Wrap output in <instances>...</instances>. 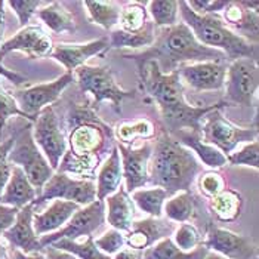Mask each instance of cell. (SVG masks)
<instances>
[{"instance_id":"42","label":"cell","mask_w":259,"mask_h":259,"mask_svg":"<svg viewBox=\"0 0 259 259\" xmlns=\"http://www.w3.org/2000/svg\"><path fill=\"white\" fill-rule=\"evenodd\" d=\"M199 190L200 193L209 199L218 196L227 188L225 180L222 178V175L218 172H204L201 174L199 178Z\"/></svg>"},{"instance_id":"38","label":"cell","mask_w":259,"mask_h":259,"mask_svg":"<svg viewBox=\"0 0 259 259\" xmlns=\"http://www.w3.org/2000/svg\"><path fill=\"white\" fill-rule=\"evenodd\" d=\"M174 243L180 247L184 252H190L194 250L196 247H199L200 244H203L201 234L200 231L193 225V224H181L180 227L174 231Z\"/></svg>"},{"instance_id":"39","label":"cell","mask_w":259,"mask_h":259,"mask_svg":"<svg viewBox=\"0 0 259 259\" xmlns=\"http://www.w3.org/2000/svg\"><path fill=\"white\" fill-rule=\"evenodd\" d=\"M12 116H18V117H22V119H27L30 123H34V120L28 117L27 114H24L18 108L14 97L3 88L2 77H0V137H2V131L5 127L6 121L11 119Z\"/></svg>"},{"instance_id":"53","label":"cell","mask_w":259,"mask_h":259,"mask_svg":"<svg viewBox=\"0 0 259 259\" xmlns=\"http://www.w3.org/2000/svg\"><path fill=\"white\" fill-rule=\"evenodd\" d=\"M204 259H227V258L221 256V255H218V253H215V252H209V253L206 255V258H204Z\"/></svg>"},{"instance_id":"16","label":"cell","mask_w":259,"mask_h":259,"mask_svg":"<svg viewBox=\"0 0 259 259\" xmlns=\"http://www.w3.org/2000/svg\"><path fill=\"white\" fill-rule=\"evenodd\" d=\"M121 157V174L126 184V191L132 193L148 184V161L153 153L150 142H145L140 148H132L123 144L116 145Z\"/></svg>"},{"instance_id":"47","label":"cell","mask_w":259,"mask_h":259,"mask_svg":"<svg viewBox=\"0 0 259 259\" xmlns=\"http://www.w3.org/2000/svg\"><path fill=\"white\" fill-rule=\"evenodd\" d=\"M41 253H43V256L46 259H79L76 258L74 255L68 253V252H64V250H60V249H55V247H52V246L43 247Z\"/></svg>"},{"instance_id":"46","label":"cell","mask_w":259,"mask_h":259,"mask_svg":"<svg viewBox=\"0 0 259 259\" xmlns=\"http://www.w3.org/2000/svg\"><path fill=\"white\" fill-rule=\"evenodd\" d=\"M18 212H20V209H17V207L0 204V236L14 225Z\"/></svg>"},{"instance_id":"50","label":"cell","mask_w":259,"mask_h":259,"mask_svg":"<svg viewBox=\"0 0 259 259\" xmlns=\"http://www.w3.org/2000/svg\"><path fill=\"white\" fill-rule=\"evenodd\" d=\"M12 258L14 259H46L43 253H33V255H25L20 250H12Z\"/></svg>"},{"instance_id":"45","label":"cell","mask_w":259,"mask_h":259,"mask_svg":"<svg viewBox=\"0 0 259 259\" xmlns=\"http://www.w3.org/2000/svg\"><path fill=\"white\" fill-rule=\"evenodd\" d=\"M187 5L197 15H210V14H218L220 11H224L227 8L228 2H225V0H193V2H187Z\"/></svg>"},{"instance_id":"1","label":"cell","mask_w":259,"mask_h":259,"mask_svg":"<svg viewBox=\"0 0 259 259\" xmlns=\"http://www.w3.org/2000/svg\"><path fill=\"white\" fill-rule=\"evenodd\" d=\"M141 88L145 91L156 104L159 105L161 117L169 127V134L177 131H193L200 132V124L203 117L227 105L225 102H218L207 107L190 105L184 95V84L181 81L178 71L161 73L157 62L147 61L138 65Z\"/></svg>"},{"instance_id":"2","label":"cell","mask_w":259,"mask_h":259,"mask_svg":"<svg viewBox=\"0 0 259 259\" xmlns=\"http://www.w3.org/2000/svg\"><path fill=\"white\" fill-rule=\"evenodd\" d=\"M70 148L65 151L58 169L74 174L80 180H94V172L104 156L113 150V131L92 111L77 108L68 116Z\"/></svg>"},{"instance_id":"20","label":"cell","mask_w":259,"mask_h":259,"mask_svg":"<svg viewBox=\"0 0 259 259\" xmlns=\"http://www.w3.org/2000/svg\"><path fill=\"white\" fill-rule=\"evenodd\" d=\"M175 231L172 222L157 220V218H145L132 224L131 230L124 236V243L131 249L147 250L159 240L169 237Z\"/></svg>"},{"instance_id":"48","label":"cell","mask_w":259,"mask_h":259,"mask_svg":"<svg viewBox=\"0 0 259 259\" xmlns=\"http://www.w3.org/2000/svg\"><path fill=\"white\" fill-rule=\"evenodd\" d=\"M0 77L8 79L9 81H12L14 84H17V86H20V84H22V83H25V81H27V77L21 76V74H18V73L12 71V70H8L6 67H3V64H2V62H0Z\"/></svg>"},{"instance_id":"18","label":"cell","mask_w":259,"mask_h":259,"mask_svg":"<svg viewBox=\"0 0 259 259\" xmlns=\"http://www.w3.org/2000/svg\"><path fill=\"white\" fill-rule=\"evenodd\" d=\"M33 204H27L21 207L14 225L5 231L2 236L14 247V250H20L25 255L41 253L43 247L40 244V239L34 233L33 228V215H34Z\"/></svg>"},{"instance_id":"43","label":"cell","mask_w":259,"mask_h":259,"mask_svg":"<svg viewBox=\"0 0 259 259\" xmlns=\"http://www.w3.org/2000/svg\"><path fill=\"white\" fill-rule=\"evenodd\" d=\"M14 141H15V135H12L11 138H8L0 144V196L11 178V172H12V164L9 163L8 156L12 150Z\"/></svg>"},{"instance_id":"27","label":"cell","mask_w":259,"mask_h":259,"mask_svg":"<svg viewBox=\"0 0 259 259\" xmlns=\"http://www.w3.org/2000/svg\"><path fill=\"white\" fill-rule=\"evenodd\" d=\"M209 209L220 222H234L241 215L243 197L239 191L225 188L218 196L209 200Z\"/></svg>"},{"instance_id":"44","label":"cell","mask_w":259,"mask_h":259,"mask_svg":"<svg viewBox=\"0 0 259 259\" xmlns=\"http://www.w3.org/2000/svg\"><path fill=\"white\" fill-rule=\"evenodd\" d=\"M6 5H8L9 8H12V11L17 14L18 20H20L21 25L25 27L27 22L30 21V18L37 12V9H39L41 5H45V3H43V2H37V0H34V2L14 0V2H8Z\"/></svg>"},{"instance_id":"13","label":"cell","mask_w":259,"mask_h":259,"mask_svg":"<svg viewBox=\"0 0 259 259\" xmlns=\"http://www.w3.org/2000/svg\"><path fill=\"white\" fill-rule=\"evenodd\" d=\"M71 81H73V73L67 71L65 74H62L61 77L55 79L54 81L41 83V84H36V86L27 88V89L15 91L11 95L14 97L18 108L24 114L36 120L40 111L45 107H49L51 104H54L58 100L61 94L65 91V88L68 84H71Z\"/></svg>"},{"instance_id":"51","label":"cell","mask_w":259,"mask_h":259,"mask_svg":"<svg viewBox=\"0 0 259 259\" xmlns=\"http://www.w3.org/2000/svg\"><path fill=\"white\" fill-rule=\"evenodd\" d=\"M5 6H6V2L0 0V45L5 36Z\"/></svg>"},{"instance_id":"49","label":"cell","mask_w":259,"mask_h":259,"mask_svg":"<svg viewBox=\"0 0 259 259\" xmlns=\"http://www.w3.org/2000/svg\"><path fill=\"white\" fill-rule=\"evenodd\" d=\"M142 256H144V252H142V250H137V249L127 247V249H121V250H119V252L114 255V258L113 259H142Z\"/></svg>"},{"instance_id":"26","label":"cell","mask_w":259,"mask_h":259,"mask_svg":"<svg viewBox=\"0 0 259 259\" xmlns=\"http://www.w3.org/2000/svg\"><path fill=\"white\" fill-rule=\"evenodd\" d=\"M123 174H121V161L117 147L114 145L108 159L105 160L98 172L97 185V200L104 201L108 196L114 194L121 185Z\"/></svg>"},{"instance_id":"21","label":"cell","mask_w":259,"mask_h":259,"mask_svg":"<svg viewBox=\"0 0 259 259\" xmlns=\"http://www.w3.org/2000/svg\"><path fill=\"white\" fill-rule=\"evenodd\" d=\"M107 49H108L107 37L94 40L89 43H80V45L58 43L57 46H54L51 57L58 61L61 65H64L68 73H73V70L84 65V62L89 58L100 55L101 52Z\"/></svg>"},{"instance_id":"8","label":"cell","mask_w":259,"mask_h":259,"mask_svg":"<svg viewBox=\"0 0 259 259\" xmlns=\"http://www.w3.org/2000/svg\"><path fill=\"white\" fill-rule=\"evenodd\" d=\"M77 76V83L81 92L91 94L95 100V104L104 101H110L113 108L120 113V104L127 98H134V91H123L113 77L110 67H94V65H81L74 70Z\"/></svg>"},{"instance_id":"11","label":"cell","mask_w":259,"mask_h":259,"mask_svg":"<svg viewBox=\"0 0 259 259\" xmlns=\"http://www.w3.org/2000/svg\"><path fill=\"white\" fill-rule=\"evenodd\" d=\"M33 140L54 170L58 169L67 151V140L61 131L60 119L52 105L45 107L34 120Z\"/></svg>"},{"instance_id":"15","label":"cell","mask_w":259,"mask_h":259,"mask_svg":"<svg viewBox=\"0 0 259 259\" xmlns=\"http://www.w3.org/2000/svg\"><path fill=\"white\" fill-rule=\"evenodd\" d=\"M203 246L227 259H256L258 249L252 240L233 231L209 227Z\"/></svg>"},{"instance_id":"37","label":"cell","mask_w":259,"mask_h":259,"mask_svg":"<svg viewBox=\"0 0 259 259\" xmlns=\"http://www.w3.org/2000/svg\"><path fill=\"white\" fill-rule=\"evenodd\" d=\"M147 5L156 27H172L178 22L180 2H148Z\"/></svg>"},{"instance_id":"31","label":"cell","mask_w":259,"mask_h":259,"mask_svg":"<svg viewBox=\"0 0 259 259\" xmlns=\"http://www.w3.org/2000/svg\"><path fill=\"white\" fill-rule=\"evenodd\" d=\"M156 39L154 33V24L150 22L140 33H126L123 30H114L110 34L108 40V49L110 48H131V49H140L145 46H151Z\"/></svg>"},{"instance_id":"4","label":"cell","mask_w":259,"mask_h":259,"mask_svg":"<svg viewBox=\"0 0 259 259\" xmlns=\"http://www.w3.org/2000/svg\"><path fill=\"white\" fill-rule=\"evenodd\" d=\"M200 172L201 166L193 151L163 131L148 161V182L163 188L167 197H172L182 191H190Z\"/></svg>"},{"instance_id":"17","label":"cell","mask_w":259,"mask_h":259,"mask_svg":"<svg viewBox=\"0 0 259 259\" xmlns=\"http://www.w3.org/2000/svg\"><path fill=\"white\" fill-rule=\"evenodd\" d=\"M178 76L191 89L199 92L220 91L225 84L227 77V64L225 62H194L182 64L177 68Z\"/></svg>"},{"instance_id":"36","label":"cell","mask_w":259,"mask_h":259,"mask_svg":"<svg viewBox=\"0 0 259 259\" xmlns=\"http://www.w3.org/2000/svg\"><path fill=\"white\" fill-rule=\"evenodd\" d=\"M91 20L105 30H111L119 24L121 8L116 2H84Z\"/></svg>"},{"instance_id":"5","label":"cell","mask_w":259,"mask_h":259,"mask_svg":"<svg viewBox=\"0 0 259 259\" xmlns=\"http://www.w3.org/2000/svg\"><path fill=\"white\" fill-rule=\"evenodd\" d=\"M180 11L184 24L191 30L200 45L218 49L225 54L227 60L250 58L258 61V48L255 43L240 37L225 25L218 14L197 15L190 9L187 2H180Z\"/></svg>"},{"instance_id":"12","label":"cell","mask_w":259,"mask_h":259,"mask_svg":"<svg viewBox=\"0 0 259 259\" xmlns=\"http://www.w3.org/2000/svg\"><path fill=\"white\" fill-rule=\"evenodd\" d=\"M48 200L73 201L79 206H88L97 200V185L91 180H74L67 174H54L48 181L37 199L31 204L33 207L43 204Z\"/></svg>"},{"instance_id":"40","label":"cell","mask_w":259,"mask_h":259,"mask_svg":"<svg viewBox=\"0 0 259 259\" xmlns=\"http://www.w3.org/2000/svg\"><path fill=\"white\" fill-rule=\"evenodd\" d=\"M227 161L233 166H249L253 169L259 167V144L258 140L246 144L240 151H236L227 157Z\"/></svg>"},{"instance_id":"22","label":"cell","mask_w":259,"mask_h":259,"mask_svg":"<svg viewBox=\"0 0 259 259\" xmlns=\"http://www.w3.org/2000/svg\"><path fill=\"white\" fill-rule=\"evenodd\" d=\"M80 209L79 204L73 201L54 200V203L41 213L33 215V228L37 237L51 234L62 228L70 218Z\"/></svg>"},{"instance_id":"7","label":"cell","mask_w":259,"mask_h":259,"mask_svg":"<svg viewBox=\"0 0 259 259\" xmlns=\"http://www.w3.org/2000/svg\"><path fill=\"white\" fill-rule=\"evenodd\" d=\"M200 132H203V141L206 144L215 147L227 157L234 153L239 144H249L258 140V129L240 127L231 123L221 114V108L207 113L203 117Z\"/></svg>"},{"instance_id":"3","label":"cell","mask_w":259,"mask_h":259,"mask_svg":"<svg viewBox=\"0 0 259 259\" xmlns=\"http://www.w3.org/2000/svg\"><path fill=\"white\" fill-rule=\"evenodd\" d=\"M124 58L134 60L138 65L154 61L161 73H172L182 64L194 62H225L227 57L218 49L200 45L191 30L184 24H175L156 34L151 46L137 54H124Z\"/></svg>"},{"instance_id":"10","label":"cell","mask_w":259,"mask_h":259,"mask_svg":"<svg viewBox=\"0 0 259 259\" xmlns=\"http://www.w3.org/2000/svg\"><path fill=\"white\" fill-rule=\"evenodd\" d=\"M105 224V203L95 200L88 206L80 207L70 218V221L55 233L40 237L41 247H48L61 239L80 240L84 237H94Z\"/></svg>"},{"instance_id":"28","label":"cell","mask_w":259,"mask_h":259,"mask_svg":"<svg viewBox=\"0 0 259 259\" xmlns=\"http://www.w3.org/2000/svg\"><path fill=\"white\" fill-rule=\"evenodd\" d=\"M209 252L210 250L206 249L203 244H200L194 250L184 252L174 243L170 237H166L159 240L147 250H144L142 259H204Z\"/></svg>"},{"instance_id":"34","label":"cell","mask_w":259,"mask_h":259,"mask_svg":"<svg viewBox=\"0 0 259 259\" xmlns=\"http://www.w3.org/2000/svg\"><path fill=\"white\" fill-rule=\"evenodd\" d=\"M132 199L138 204V207L142 212L150 215V218L160 220L161 215H163V204L167 199V193L163 188L153 187V188H148V190L134 191Z\"/></svg>"},{"instance_id":"30","label":"cell","mask_w":259,"mask_h":259,"mask_svg":"<svg viewBox=\"0 0 259 259\" xmlns=\"http://www.w3.org/2000/svg\"><path fill=\"white\" fill-rule=\"evenodd\" d=\"M114 135L119 140V144L131 147L135 140H150L156 135L154 124L148 119H137V120H124L119 123L114 129Z\"/></svg>"},{"instance_id":"23","label":"cell","mask_w":259,"mask_h":259,"mask_svg":"<svg viewBox=\"0 0 259 259\" xmlns=\"http://www.w3.org/2000/svg\"><path fill=\"white\" fill-rule=\"evenodd\" d=\"M105 203V221L121 233H127L134 224L135 217V204L129 197V193L123 185L119 190L104 200Z\"/></svg>"},{"instance_id":"14","label":"cell","mask_w":259,"mask_h":259,"mask_svg":"<svg viewBox=\"0 0 259 259\" xmlns=\"http://www.w3.org/2000/svg\"><path fill=\"white\" fill-rule=\"evenodd\" d=\"M54 43L41 25H25L17 34L0 45V62L9 52H22L28 58L51 57Z\"/></svg>"},{"instance_id":"19","label":"cell","mask_w":259,"mask_h":259,"mask_svg":"<svg viewBox=\"0 0 259 259\" xmlns=\"http://www.w3.org/2000/svg\"><path fill=\"white\" fill-rule=\"evenodd\" d=\"M258 3L253 2H228L224 9L225 25L233 27L234 33L249 43L258 41Z\"/></svg>"},{"instance_id":"33","label":"cell","mask_w":259,"mask_h":259,"mask_svg":"<svg viewBox=\"0 0 259 259\" xmlns=\"http://www.w3.org/2000/svg\"><path fill=\"white\" fill-rule=\"evenodd\" d=\"M51 246L64 252H68L79 259H111L95 246L94 237H84L83 240L61 239Z\"/></svg>"},{"instance_id":"6","label":"cell","mask_w":259,"mask_h":259,"mask_svg":"<svg viewBox=\"0 0 259 259\" xmlns=\"http://www.w3.org/2000/svg\"><path fill=\"white\" fill-rule=\"evenodd\" d=\"M14 135L15 141L8 160L11 164L18 166L24 170L27 180L40 196L43 185L54 175V169L33 140V123H27Z\"/></svg>"},{"instance_id":"25","label":"cell","mask_w":259,"mask_h":259,"mask_svg":"<svg viewBox=\"0 0 259 259\" xmlns=\"http://www.w3.org/2000/svg\"><path fill=\"white\" fill-rule=\"evenodd\" d=\"M175 140L184 147H187L190 151L196 153L200 157V160L210 169H220L222 166H225L227 156H224L220 150H217L215 147L206 144L204 141L200 138V132H193V131H177L174 134H170Z\"/></svg>"},{"instance_id":"29","label":"cell","mask_w":259,"mask_h":259,"mask_svg":"<svg viewBox=\"0 0 259 259\" xmlns=\"http://www.w3.org/2000/svg\"><path fill=\"white\" fill-rule=\"evenodd\" d=\"M36 14L52 33H73L76 30L73 15L67 9H64L58 2L37 9Z\"/></svg>"},{"instance_id":"35","label":"cell","mask_w":259,"mask_h":259,"mask_svg":"<svg viewBox=\"0 0 259 259\" xmlns=\"http://www.w3.org/2000/svg\"><path fill=\"white\" fill-rule=\"evenodd\" d=\"M120 30L126 33H140L148 24V15L145 9V3L140 2H131L126 3L120 11Z\"/></svg>"},{"instance_id":"41","label":"cell","mask_w":259,"mask_h":259,"mask_svg":"<svg viewBox=\"0 0 259 259\" xmlns=\"http://www.w3.org/2000/svg\"><path fill=\"white\" fill-rule=\"evenodd\" d=\"M124 234L119 230H108L105 231L101 237L95 240V246L100 249L102 253L105 255H116L119 250L124 247Z\"/></svg>"},{"instance_id":"24","label":"cell","mask_w":259,"mask_h":259,"mask_svg":"<svg viewBox=\"0 0 259 259\" xmlns=\"http://www.w3.org/2000/svg\"><path fill=\"white\" fill-rule=\"evenodd\" d=\"M37 191L34 187L27 180L24 170L18 166H12L11 178L8 181L2 196H0V204L12 206L21 209L37 199Z\"/></svg>"},{"instance_id":"52","label":"cell","mask_w":259,"mask_h":259,"mask_svg":"<svg viewBox=\"0 0 259 259\" xmlns=\"http://www.w3.org/2000/svg\"><path fill=\"white\" fill-rule=\"evenodd\" d=\"M0 259H8V250L2 243H0Z\"/></svg>"},{"instance_id":"32","label":"cell","mask_w":259,"mask_h":259,"mask_svg":"<svg viewBox=\"0 0 259 259\" xmlns=\"http://www.w3.org/2000/svg\"><path fill=\"white\" fill-rule=\"evenodd\" d=\"M164 213L172 222H181L185 224L193 218L196 203H194V196L191 191H182L175 196H172L163 204Z\"/></svg>"},{"instance_id":"9","label":"cell","mask_w":259,"mask_h":259,"mask_svg":"<svg viewBox=\"0 0 259 259\" xmlns=\"http://www.w3.org/2000/svg\"><path fill=\"white\" fill-rule=\"evenodd\" d=\"M225 104L252 107L258 94L259 73L258 61L250 58H239L231 61L227 67L225 77Z\"/></svg>"}]
</instances>
